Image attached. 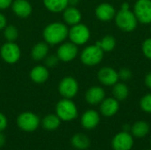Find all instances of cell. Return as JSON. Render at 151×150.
Instances as JSON below:
<instances>
[{
  "mask_svg": "<svg viewBox=\"0 0 151 150\" xmlns=\"http://www.w3.org/2000/svg\"><path fill=\"white\" fill-rule=\"evenodd\" d=\"M60 124L61 119L58 117L57 114H48L43 118L42 121L43 128L47 131H54L58 129Z\"/></svg>",
  "mask_w": 151,
  "mask_h": 150,
  "instance_id": "obj_23",
  "label": "cell"
},
{
  "mask_svg": "<svg viewBox=\"0 0 151 150\" xmlns=\"http://www.w3.org/2000/svg\"><path fill=\"white\" fill-rule=\"evenodd\" d=\"M17 125L19 129L24 132H34L40 126L39 117L30 111H25L20 113L17 118Z\"/></svg>",
  "mask_w": 151,
  "mask_h": 150,
  "instance_id": "obj_4",
  "label": "cell"
},
{
  "mask_svg": "<svg viewBox=\"0 0 151 150\" xmlns=\"http://www.w3.org/2000/svg\"><path fill=\"white\" fill-rule=\"evenodd\" d=\"M5 142H6L5 136L2 133V132H0V148H3L4 146Z\"/></svg>",
  "mask_w": 151,
  "mask_h": 150,
  "instance_id": "obj_35",
  "label": "cell"
},
{
  "mask_svg": "<svg viewBox=\"0 0 151 150\" xmlns=\"http://www.w3.org/2000/svg\"><path fill=\"white\" fill-rule=\"evenodd\" d=\"M71 143L74 149L79 150H84L89 148L90 140L87 135H85L83 133H77L72 137Z\"/></svg>",
  "mask_w": 151,
  "mask_h": 150,
  "instance_id": "obj_22",
  "label": "cell"
},
{
  "mask_svg": "<svg viewBox=\"0 0 151 150\" xmlns=\"http://www.w3.org/2000/svg\"><path fill=\"white\" fill-rule=\"evenodd\" d=\"M49 52V44L45 42L36 43L31 50V57L35 61H40L44 59L48 56Z\"/></svg>",
  "mask_w": 151,
  "mask_h": 150,
  "instance_id": "obj_19",
  "label": "cell"
},
{
  "mask_svg": "<svg viewBox=\"0 0 151 150\" xmlns=\"http://www.w3.org/2000/svg\"><path fill=\"white\" fill-rule=\"evenodd\" d=\"M128 4H122L121 11L117 14L116 22L119 27L124 31H133L137 25V19L135 15L129 11Z\"/></svg>",
  "mask_w": 151,
  "mask_h": 150,
  "instance_id": "obj_3",
  "label": "cell"
},
{
  "mask_svg": "<svg viewBox=\"0 0 151 150\" xmlns=\"http://www.w3.org/2000/svg\"><path fill=\"white\" fill-rule=\"evenodd\" d=\"M150 146H151V139H150Z\"/></svg>",
  "mask_w": 151,
  "mask_h": 150,
  "instance_id": "obj_39",
  "label": "cell"
},
{
  "mask_svg": "<svg viewBox=\"0 0 151 150\" xmlns=\"http://www.w3.org/2000/svg\"><path fill=\"white\" fill-rule=\"evenodd\" d=\"M135 17L142 23L151 22V1L150 0H138L134 6Z\"/></svg>",
  "mask_w": 151,
  "mask_h": 150,
  "instance_id": "obj_10",
  "label": "cell"
},
{
  "mask_svg": "<svg viewBox=\"0 0 151 150\" xmlns=\"http://www.w3.org/2000/svg\"><path fill=\"white\" fill-rule=\"evenodd\" d=\"M63 19L66 24L74 26L80 23L81 19V14L74 6H67L63 11Z\"/></svg>",
  "mask_w": 151,
  "mask_h": 150,
  "instance_id": "obj_16",
  "label": "cell"
},
{
  "mask_svg": "<svg viewBox=\"0 0 151 150\" xmlns=\"http://www.w3.org/2000/svg\"><path fill=\"white\" fill-rule=\"evenodd\" d=\"M58 57H57V55L56 56H54V55H51V56H47L46 57V61H45V63H46V65H47V66H49V67H53V66H55L57 64H58Z\"/></svg>",
  "mask_w": 151,
  "mask_h": 150,
  "instance_id": "obj_30",
  "label": "cell"
},
{
  "mask_svg": "<svg viewBox=\"0 0 151 150\" xmlns=\"http://www.w3.org/2000/svg\"><path fill=\"white\" fill-rule=\"evenodd\" d=\"M98 79L103 84L106 86H112L117 83V80H119V74L113 69L104 67L99 71Z\"/></svg>",
  "mask_w": 151,
  "mask_h": 150,
  "instance_id": "obj_14",
  "label": "cell"
},
{
  "mask_svg": "<svg viewBox=\"0 0 151 150\" xmlns=\"http://www.w3.org/2000/svg\"><path fill=\"white\" fill-rule=\"evenodd\" d=\"M78 54V48L73 42L62 43L57 51V57L60 61L69 62L73 60Z\"/></svg>",
  "mask_w": 151,
  "mask_h": 150,
  "instance_id": "obj_11",
  "label": "cell"
},
{
  "mask_svg": "<svg viewBox=\"0 0 151 150\" xmlns=\"http://www.w3.org/2000/svg\"><path fill=\"white\" fill-rule=\"evenodd\" d=\"M4 36L7 42H15L19 36L18 29L12 25L6 26L4 29Z\"/></svg>",
  "mask_w": 151,
  "mask_h": 150,
  "instance_id": "obj_27",
  "label": "cell"
},
{
  "mask_svg": "<svg viewBox=\"0 0 151 150\" xmlns=\"http://www.w3.org/2000/svg\"><path fill=\"white\" fill-rule=\"evenodd\" d=\"M104 50L98 45L88 46L83 50L81 55V62L86 65H97L103 58Z\"/></svg>",
  "mask_w": 151,
  "mask_h": 150,
  "instance_id": "obj_5",
  "label": "cell"
},
{
  "mask_svg": "<svg viewBox=\"0 0 151 150\" xmlns=\"http://www.w3.org/2000/svg\"><path fill=\"white\" fill-rule=\"evenodd\" d=\"M79 86L76 80L73 77H65L59 82L58 92L64 97L67 99H72L78 93Z\"/></svg>",
  "mask_w": 151,
  "mask_h": 150,
  "instance_id": "obj_8",
  "label": "cell"
},
{
  "mask_svg": "<svg viewBox=\"0 0 151 150\" xmlns=\"http://www.w3.org/2000/svg\"><path fill=\"white\" fill-rule=\"evenodd\" d=\"M30 79L37 84H41L45 82L50 76L49 70L47 67L42 66V65H37L35 66L31 71H30Z\"/></svg>",
  "mask_w": 151,
  "mask_h": 150,
  "instance_id": "obj_17",
  "label": "cell"
},
{
  "mask_svg": "<svg viewBox=\"0 0 151 150\" xmlns=\"http://www.w3.org/2000/svg\"><path fill=\"white\" fill-rule=\"evenodd\" d=\"M96 14L97 18L101 20H110L115 15L114 8L109 4H102L97 6L96 10Z\"/></svg>",
  "mask_w": 151,
  "mask_h": 150,
  "instance_id": "obj_20",
  "label": "cell"
},
{
  "mask_svg": "<svg viewBox=\"0 0 151 150\" xmlns=\"http://www.w3.org/2000/svg\"><path fill=\"white\" fill-rule=\"evenodd\" d=\"M79 3V0H68V5L70 6H75Z\"/></svg>",
  "mask_w": 151,
  "mask_h": 150,
  "instance_id": "obj_38",
  "label": "cell"
},
{
  "mask_svg": "<svg viewBox=\"0 0 151 150\" xmlns=\"http://www.w3.org/2000/svg\"><path fill=\"white\" fill-rule=\"evenodd\" d=\"M112 92H113V95L115 99H117L118 101H123L128 95V88H127L126 85L122 83L116 84L113 88Z\"/></svg>",
  "mask_w": 151,
  "mask_h": 150,
  "instance_id": "obj_25",
  "label": "cell"
},
{
  "mask_svg": "<svg viewBox=\"0 0 151 150\" xmlns=\"http://www.w3.org/2000/svg\"><path fill=\"white\" fill-rule=\"evenodd\" d=\"M131 76H132V73H131L130 70H128V69H122V70H120V72L119 73V77H120V79L123 80H129L131 78Z\"/></svg>",
  "mask_w": 151,
  "mask_h": 150,
  "instance_id": "obj_31",
  "label": "cell"
},
{
  "mask_svg": "<svg viewBox=\"0 0 151 150\" xmlns=\"http://www.w3.org/2000/svg\"><path fill=\"white\" fill-rule=\"evenodd\" d=\"M13 0H0V10H5L12 6Z\"/></svg>",
  "mask_w": 151,
  "mask_h": 150,
  "instance_id": "obj_33",
  "label": "cell"
},
{
  "mask_svg": "<svg viewBox=\"0 0 151 150\" xmlns=\"http://www.w3.org/2000/svg\"><path fill=\"white\" fill-rule=\"evenodd\" d=\"M148 150H151V149H148Z\"/></svg>",
  "mask_w": 151,
  "mask_h": 150,
  "instance_id": "obj_40",
  "label": "cell"
},
{
  "mask_svg": "<svg viewBox=\"0 0 151 150\" xmlns=\"http://www.w3.org/2000/svg\"><path fill=\"white\" fill-rule=\"evenodd\" d=\"M119 108V105L117 99L107 98L105 100H103L100 106V111L105 117H111L118 112Z\"/></svg>",
  "mask_w": 151,
  "mask_h": 150,
  "instance_id": "obj_15",
  "label": "cell"
},
{
  "mask_svg": "<svg viewBox=\"0 0 151 150\" xmlns=\"http://www.w3.org/2000/svg\"><path fill=\"white\" fill-rule=\"evenodd\" d=\"M89 30L82 24H76L68 32V36L73 43L75 45H82L86 43L89 39Z\"/></svg>",
  "mask_w": 151,
  "mask_h": 150,
  "instance_id": "obj_7",
  "label": "cell"
},
{
  "mask_svg": "<svg viewBox=\"0 0 151 150\" xmlns=\"http://www.w3.org/2000/svg\"><path fill=\"white\" fill-rule=\"evenodd\" d=\"M122 128H123V131H124V132H128V133H129V131H131V126H130L128 124H125V125L122 126Z\"/></svg>",
  "mask_w": 151,
  "mask_h": 150,
  "instance_id": "obj_37",
  "label": "cell"
},
{
  "mask_svg": "<svg viewBox=\"0 0 151 150\" xmlns=\"http://www.w3.org/2000/svg\"><path fill=\"white\" fill-rule=\"evenodd\" d=\"M7 26V19L5 18V16L0 12V30L4 29V27Z\"/></svg>",
  "mask_w": 151,
  "mask_h": 150,
  "instance_id": "obj_34",
  "label": "cell"
},
{
  "mask_svg": "<svg viewBox=\"0 0 151 150\" xmlns=\"http://www.w3.org/2000/svg\"><path fill=\"white\" fill-rule=\"evenodd\" d=\"M56 114L61 121H72L78 116V110L75 103L67 98H63L56 105Z\"/></svg>",
  "mask_w": 151,
  "mask_h": 150,
  "instance_id": "obj_2",
  "label": "cell"
},
{
  "mask_svg": "<svg viewBox=\"0 0 151 150\" xmlns=\"http://www.w3.org/2000/svg\"><path fill=\"white\" fill-rule=\"evenodd\" d=\"M141 108L143 111L151 113V94H149L142 98Z\"/></svg>",
  "mask_w": 151,
  "mask_h": 150,
  "instance_id": "obj_28",
  "label": "cell"
},
{
  "mask_svg": "<svg viewBox=\"0 0 151 150\" xmlns=\"http://www.w3.org/2000/svg\"><path fill=\"white\" fill-rule=\"evenodd\" d=\"M142 50L145 56L151 59V39H148L144 42L142 46Z\"/></svg>",
  "mask_w": 151,
  "mask_h": 150,
  "instance_id": "obj_29",
  "label": "cell"
},
{
  "mask_svg": "<svg viewBox=\"0 0 151 150\" xmlns=\"http://www.w3.org/2000/svg\"><path fill=\"white\" fill-rule=\"evenodd\" d=\"M67 27L61 22H52L46 26L43 30V38L49 45H57L64 42L68 36Z\"/></svg>",
  "mask_w": 151,
  "mask_h": 150,
  "instance_id": "obj_1",
  "label": "cell"
},
{
  "mask_svg": "<svg viewBox=\"0 0 151 150\" xmlns=\"http://www.w3.org/2000/svg\"><path fill=\"white\" fill-rule=\"evenodd\" d=\"M104 95H105V94L102 88L93 87V88H90L87 91L85 98L88 103L95 105V104H98V103H102L104 98Z\"/></svg>",
  "mask_w": 151,
  "mask_h": 150,
  "instance_id": "obj_18",
  "label": "cell"
},
{
  "mask_svg": "<svg viewBox=\"0 0 151 150\" xmlns=\"http://www.w3.org/2000/svg\"><path fill=\"white\" fill-rule=\"evenodd\" d=\"M12 9L19 18H27L32 12V5L27 0H14L12 4Z\"/></svg>",
  "mask_w": 151,
  "mask_h": 150,
  "instance_id": "obj_13",
  "label": "cell"
},
{
  "mask_svg": "<svg viewBox=\"0 0 151 150\" xmlns=\"http://www.w3.org/2000/svg\"><path fill=\"white\" fill-rule=\"evenodd\" d=\"M44 6L51 12H61L68 6V0H43Z\"/></svg>",
  "mask_w": 151,
  "mask_h": 150,
  "instance_id": "obj_24",
  "label": "cell"
},
{
  "mask_svg": "<svg viewBox=\"0 0 151 150\" xmlns=\"http://www.w3.org/2000/svg\"><path fill=\"white\" fill-rule=\"evenodd\" d=\"M150 125L145 121H138L135 122L131 127V133L134 137L136 138H143L148 135L150 133Z\"/></svg>",
  "mask_w": 151,
  "mask_h": 150,
  "instance_id": "obj_21",
  "label": "cell"
},
{
  "mask_svg": "<svg viewBox=\"0 0 151 150\" xmlns=\"http://www.w3.org/2000/svg\"><path fill=\"white\" fill-rule=\"evenodd\" d=\"M145 82H146V85L151 89V72H150V73L147 75L146 80H145Z\"/></svg>",
  "mask_w": 151,
  "mask_h": 150,
  "instance_id": "obj_36",
  "label": "cell"
},
{
  "mask_svg": "<svg viewBox=\"0 0 151 150\" xmlns=\"http://www.w3.org/2000/svg\"><path fill=\"white\" fill-rule=\"evenodd\" d=\"M7 125H8V121L6 117L0 112V132H3L7 127Z\"/></svg>",
  "mask_w": 151,
  "mask_h": 150,
  "instance_id": "obj_32",
  "label": "cell"
},
{
  "mask_svg": "<svg viewBox=\"0 0 151 150\" xmlns=\"http://www.w3.org/2000/svg\"><path fill=\"white\" fill-rule=\"evenodd\" d=\"M0 56L4 62L14 64L19 60L21 50L14 42H6L0 49Z\"/></svg>",
  "mask_w": 151,
  "mask_h": 150,
  "instance_id": "obj_6",
  "label": "cell"
},
{
  "mask_svg": "<svg viewBox=\"0 0 151 150\" xmlns=\"http://www.w3.org/2000/svg\"><path fill=\"white\" fill-rule=\"evenodd\" d=\"M100 121L99 114L94 110H88L84 112L81 118V124L83 128L87 130H92L96 128Z\"/></svg>",
  "mask_w": 151,
  "mask_h": 150,
  "instance_id": "obj_12",
  "label": "cell"
},
{
  "mask_svg": "<svg viewBox=\"0 0 151 150\" xmlns=\"http://www.w3.org/2000/svg\"><path fill=\"white\" fill-rule=\"evenodd\" d=\"M134 146V136L128 132H120L114 135L111 141L113 150H131Z\"/></svg>",
  "mask_w": 151,
  "mask_h": 150,
  "instance_id": "obj_9",
  "label": "cell"
},
{
  "mask_svg": "<svg viewBox=\"0 0 151 150\" xmlns=\"http://www.w3.org/2000/svg\"><path fill=\"white\" fill-rule=\"evenodd\" d=\"M115 39L111 35H106L101 42H97L96 45H98L104 51H111L115 47Z\"/></svg>",
  "mask_w": 151,
  "mask_h": 150,
  "instance_id": "obj_26",
  "label": "cell"
}]
</instances>
